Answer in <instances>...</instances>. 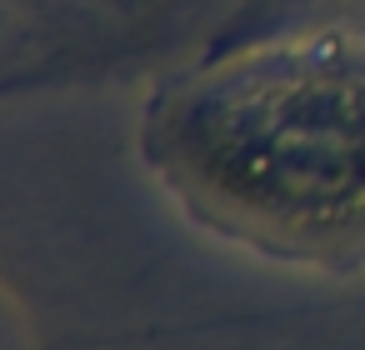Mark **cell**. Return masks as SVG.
Returning a JSON list of instances; mask_svg holds the SVG:
<instances>
[{"mask_svg": "<svg viewBox=\"0 0 365 350\" xmlns=\"http://www.w3.org/2000/svg\"><path fill=\"white\" fill-rule=\"evenodd\" d=\"M155 150L185 195L235 225L305 240L365 225V46L245 56L165 105Z\"/></svg>", "mask_w": 365, "mask_h": 350, "instance_id": "1", "label": "cell"}]
</instances>
